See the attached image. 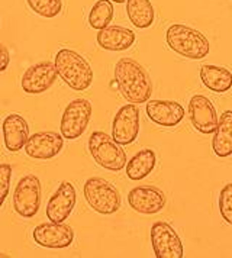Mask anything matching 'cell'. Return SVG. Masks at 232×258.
Wrapping results in <instances>:
<instances>
[{"mask_svg": "<svg viewBox=\"0 0 232 258\" xmlns=\"http://www.w3.org/2000/svg\"><path fill=\"white\" fill-rule=\"evenodd\" d=\"M115 82L129 103H147L152 94V83L145 69L132 58H121L115 66Z\"/></svg>", "mask_w": 232, "mask_h": 258, "instance_id": "obj_1", "label": "cell"}, {"mask_svg": "<svg viewBox=\"0 0 232 258\" xmlns=\"http://www.w3.org/2000/svg\"><path fill=\"white\" fill-rule=\"evenodd\" d=\"M55 69L61 80L76 92L89 89L93 83V70L87 59L73 49H60L55 55Z\"/></svg>", "mask_w": 232, "mask_h": 258, "instance_id": "obj_2", "label": "cell"}, {"mask_svg": "<svg viewBox=\"0 0 232 258\" xmlns=\"http://www.w3.org/2000/svg\"><path fill=\"white\" fill-rule=\"evenodd\" d=\"M165 41L174 52L190 59L205 58L210 49L208 38L186 25H171L165 32Z\"/></svg>", "mask_w": 232, "mask_h": 258, "instance_id": "obj_3", "label": "cell"}, {"mask_svg": "<svg viewBox=\"0 0 232 258\" xmlns=\"http://www.w3.org/2000/svg\"><path fill=\"white\" fill-rule=\"evenodd\" d=\"M89 151L93 160L109 171H121L127 165V154L106 132L96 131L89 138Z\"/></svg>", "mask_w": 232, "mask_h": 258, "instance_id": "obj_4", "label": "cell"}, {"mask_svg": "<svg viewBox=\"0 0 232 258\" xmlns=\"http://www.w3.org/2000/svg\"><path fill=\"white\" fill-rule=\"evenodd\" d=\"M84 198L93 211L100 215H113L122 203L118 188L100 177H92L84 183Z\"/></svg>", "mask_w": 232, "mask_h": 258, "instance_id": "obj_5", "label": "cell"}, {"mask_svg": "<svg viewBox=\"0 0 232 258\" xmlns=\"http://www.w3.org/2000/svg\"><path fill=\"white\" fill-rule=\"evenodd\" d=\"M41 181L34 174H28L19 180L13 195V208L22 218L31 219L41 208Z\"/></svg>", "mask_w": 232, "mask_h": 258, "instance_id": "obj_6", "label": "cell"}, {"mask_svg": "<svg viewBox=\"0 0 232 258\" xmlns=\"http://www.w3.org/2000/svg\"><path fill=\"white\" fill-rule=\"evenodd\" d=\"M92 117V103L87 99L70 102L61 117V135L64 140H77L84 134Z\"/></svg>", "mask_w": 232, "mask_h": 258, "instance_id": "obj_7", "label": "cell"}, {"mask_svg": "<svg viewBox=\"0 0 232 258\" xmlns=\"http://www.w3.org/2000/svg\"><path fill=\"white\" fill-rule=\"evenodd\" d=\"M151 244L157 258L185 257L183 242L170 223L155 222L151 226Z\"/></svg>", "mask_w": 232, "mask_h": 258, "instance_id": "obj_8", "label": "cell"}, {"mask_svg": "<svg viewBox=\"0 0 232 258\" xmlns=\"http://www.w3.org/2000/svg\"><path fill=\"white\" fill-rule=\"evenodd\" d=\"M139 109L134 103L122 106L112 123V138L119 145H129L138 138Z\"/></svg>", "mask_w": 232, "mask_h": 258, "instance_id": "obj_9", "label": "cell"}, {"mask_svg": "<svg viewBox=\"0 0 232 258\" xmlns=\"http://www.w3.org/2000/svg\"><path fill=\"white\" fill-rule=\"evenodd\" d=\"M34 239L38 245L44 248H67L74 241V231L67 223L46 222L38 225L34 229Z\"/></svg>", "mask_w": 232, "mask_h": 258, "instance_id": "obj_10", "label": "cell"}, {"mask_svg": "<svg viewBox=\"0 0 232 258\" xmlns=\"http://www.w3.org/2000/svg\"><path fill=\"white\" fill-rule=\"evenodd\" d=\"M64 147V137L54 131L36 132L28 138L25 151L35 160H49L61 153Z\"/></svg>", "mask_w": 232, "mask_h": 258, "instance_id": "obj_11", "label": "cell"}, {"mask_svg": "<svg viewBox=\"0 0 232 258\" xmlns=\"http://www.w3.org/2000/svg\"><path fill=\"white\" fill-rule=\"evenodd\" d=\"M57 69L51 61L38 62L23 73L22 89L28 94H41L46 92L57 80Z\"/></svg>", "mask_w": 232, "mask_h": 258, "instance_id": "obj_12", "label": "cell"}, {"mask_svg": "<svg viewBox=\"0 0 232 258\" xmlns=\"http://www.w3.org/2000/svg\"><path fill=\"white\" fill-rule=\"evenodd\" d=\"M189 116L193 126L199 132L205 135H210L216 131L219 117L216 115L215 106L208 97L202 94L193 96L189 102Z\"/></svg>", "mask_w": 232, "mask_h": 258, "instance_id": "obj_13", "label": "cell"}, {"mask_svg": "<svg viewBox=\"0 0 232 258\" xmlns=\"http://www.w3.org/2000/svg\"><path fill=\"white\" fill-rule=\"evenodd\" d=\"M76 187L70 181H63L46 205V216L51 222L61 223L69 219L76 206Z\"/></svg>", "mask_w": 232, "mask_h": 258, "instance_id": "obj_14", "label": "cell"}, {"mask_svg": "<svg viewBox=\"0 0 232 258\" xmlns=\"http://www.w3.org/2000/svg\"><path fill=\"white\" fill-rule=\"evenodd\" d=\"M128 203L138 213L154 215L165 206V195L155 186H138L128 193Z\"/></svg>", "mask_w": 232, "mask_h": 258, "instance_id": "obj_15", "label": "cell"}, {"mask_svg": "<svg viewBox=\"0 0 232 258\" xmlns=\"http://www.w3.org/2000/svg\"><path fill=\"white\" fill-rule=\"evenodd\" d=\"M147 115L151 120L160 126H177L183 117V106L173 100H148L147 102Z\"/></svg>", "mask_w": 232, "mask_h": 258, "instance_id": "obj_16", "label": "cell"}, {"mask_svg": "<svg viewBox=\"0 0 232 258\" xmlns=\"http://www.w3.org/2000/svg\"><path fill=\"white\" fill-rule=\"evenodd\" d=\"M29 138V125L26 119L18 113L8 115L3 120V140L5 147L11 153L21 151Z\"/></svg>", "mask_w": 232, "mask_h": 258, "instance_id": "obj_17", "label": "cell"}, {"mask_svg": "<svg viewBox=\"0 0 232 258\" xmlns=\"http://www.w3.org/2000/svg\"><path fill=\"white\" fill-rule=\"evenodd\" d=\"M135 42V34L124 26L109 25L97 34V44L107 51H125Z\"/></svg>", "mask_w": 232, "mask_h": 258, "instance_id": "obj_18", "label": "cell"}, {"mask_svg": "<svg viewBox=\"0 0 232 258\" xmlns=\"http://www.w3.org/2000/svg\"><path fill=\"white\" fill-rule=\"evenodd\" d=\"M212 148L220 158L232 155V110H225L218 119V126L213 132Z\"/></svg>", "mask_w": 232, "mask_h": 258, "instance_id": "obj_19", "label": "cell"}, {"mask_svg": "<svg viewBox=\"0 0 232 258\" xmlns=\"http://www.w3.org/2000/svg\"><path fill=\"white\" fill-rule=\"evenodd\" d=\"M200 80L210 92L225 93L232 87V73L228 69L206 64L200 67Z\"/></svg>", "mask_w": 232, "mask_h": 258, "instance_id": "obj_20", "label": "cell"}, {"mask_svg": "<svg viewBox=\"0 0 232 258\" xmlns=\"http://www.w3.org/2000/svg\"><path fill=\"white\" fill-rule=\"evenodd\" d=\"M157 164V155L152 150H141L127 163V176L134 180L139 181L145 177H148L152 173Z\"/></svg>", "mask_w": 232, "mask_h": 258, "instance_id": "obj_21", "label": "cell"}, {"mask_svg": "<svg viewBox=\"0 0 232 258\" xmlns=\"http://www.w3.org/2000/svg\"><path fill=\"white\" fill-rule=\"evenodd\" d=\"M127 13L132 25L139 29L150 28L155 18L150 0H127Z\"/></svg>", "mask_w": 232, "mask_h": 258, "instance_id": "obj_22", "label": "cell"}, {"mask_svg": "<svg viewBox=\"0 0 232 258\" xmlns=\"http://www.w3.org/2000/svg\"><path fill=\"white\" fill-rule=\"evenodd\" d=\"M113 5L110 0H97L89 13V24L93 29H103L113 19Z\"/></svg>", "mask_w": 232, "mask_h": 258, "instance_id": "obj_23", "label": "cell"}, {"mask_svg": "<svg viewBox=\"0 0 232 258\" xmlns=\"http://www.w3.org/2000/svg\"><path fill=\"white\" fill-rule=\"evenodd\" d=\"M29 8L42 18H55L63 9L61 0H26Z\"/></svg>", "mask_w": 232, "mask_h": 258, "instance_id": "obj_24", "label": "cell"}, {"mask_svg": "<svg viewBox=\"0 0 232 258\" xmlns=\"http://www.w3.org/2000/svg\"><path fill=\"white\" fill-rule=\"evenodd\" d=\"M219 212L222 219L228 225H232V183H228L220 190Z\"/></svg>", "mask_w": 232, "mask_h": 258, "instance_id": "obj_25", "label": "cell"}, {"mask_svg": "<svg viewBox=\"0 0 232 258\" xmlns=\"http://www.w3.org/2000/svg\"><path fill=\"white\" fill-rule=\"evenodd\" d=\"M12 178V165L0 164V208L9 195Z\"/></svg>", "mask_w": 232, "mask_h": 258, "instance_id": "obj_26", "label": "cell"}, {"mask_svg": "<svg viewBox=\"0 0 232 258\" xmlns=\"http://www.w3.org/2000/svg\"><path fill=\"white\" fill-rule=\"evenodd\" d=\"M9 61H11L9 51H8V48L5 47V45L0 42V73L8 69V66H9Z\"/></svg>", "mask_w": 232, "mask_h": 258, "instance_id": "obj_27", "label": "cell"}, {"mask_svg": "<svg viewBox=\"0 0 232 258\" xmlns=\"http://www.w3.org/2000/svg\"><path fill=\"white\" fill-rule=\"evenodd\" d=\"M110 2H115V3H124V2H127V0H110Z\"/></svg>", "mask_w": 232, "mask_h": 258, "instance_id": "obj_28", "label": "cell"}]
</instances>
